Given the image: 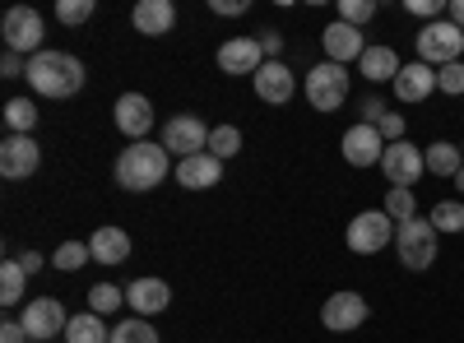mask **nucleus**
Here are the masks:
<instances>
[{"mask_svg": "<svg viewBox=\"0 0 464 343\" xmlns=\"http://www.w3.org/2000/svg\"><path fill=\"white\" fill-rule=\"evenodd\" d=\"M19 264H24V270H28V274H37V270H43V264H47V260H43V255H37V251H28V255H19Z\"/></svg>", "mask_w": 464, "mask_h": 343, "instance_id": "nucleus-44", "label": "nucleus"}, {"mask_svg": "<svg viewBox=\"0 0 464 343\" xmlns=\"http://www.w3.org/2000/svg\"><path fill=\"white\" fill-rule=\"evenodd\" d=\"M459 154H464V139H459Z\"/></svg>", "mask_w": 464, "mask_h": 343, "instance_id": "nucleus-47", "label": "nucleus"}, {"mask_svg": "<svg viewBox=\"0 0 464 343\" xmlns=\"http://www.w3.org/2000/svg\"><path fill=\"white\" fill-rule=\"evenodd\" d=\"M306 102H312L316 111H339L343 102H348V70L343 65H334V61H321L316 70H306Z\"/></svg>", "mask_w": 464, "mask_h": 343, "instance_id": "nucleus-5", "label": "nucleus"}, {"mask_svg": "<svg viewBox=\"0 0 464 343\" xmlns=\"http://www.w3.org/2000/svg\"><path fill=\"white\" fill-rule=\"evenodd\" d=\"M422 158H428V172H432V176H450V181H455V172L464 167L459 144H450V139H437V144H428V148H422Z\"/></svg>", "mask_w": 464, "mask_h": 343, "instance_id": "nucleus-24", "label": "nucleus"}, {"mask_svg": "<svg viewBox=\"0 0 464 343\" xmlns=\"http://www.w3.org/2000/svg\"><path fill=\"white\" fill-rule=\"evenodd\" d=\"M19 320H24V329H28L33 343H52V338L65 334V325H70V316H65V307H61L56 297H33Z\"/></svg>", "mask_w": 464, "mask_h": 343, "instance_id": "nucleus-9", "label": "nucleus"}, {"mask_svg": "<svg viewBox=\"0 0 464 343\" xmlns=\"http://www.w3.org/2000/svg\"><path fill=\"white\" fill-rule=\"evenodd\" d=\"M65 343H111V329L102 325V316L84 311V316H70V325H65Z\"/></svg>", "mask_w": 464, "mask_h": 343, "instance_id": "nucleus-25", "label": "nucleus"}, {"mask_svg": "<svg viewBox=\"0 0 464 343\" xmlns=\"http://www.w3.org/2000/svg\"><path fill=\"white\" fill-rule=\"evenodd\" d=\"M381 154H385V139H381L376 126L358 121V126L343 130V163H348V167H376Z\"/></svg>", "mask_w": 464, "mask_h": 343, "instance_id": "nucleus-13", "label": "nucleus"}, {"mask_svg": "<svg viewBox=\"0 0 464 343\" xmlns=\"http://www.w3.org/2000/svg\"><path fill=\"white\" fill-rule=\"evenodd\" d=\"M89 251L98 264H126L130 260V237L121 233V227H98V233L89 237Z\"/></svg>", "mask_w": 464, "mask_h": 343, "instance_id": "nucleus-22", "label": "nucleus"}, {"mask_svg": "<svg viewBox=\"0 0 464 343\" xmlns=\"http://www.w3.org/2000/svg\"><path fill=\"white\" fill-rule=\"evenodd\" d=\"M376 130H381L385 144H400L404 139V117H400V111H385V117L376 121Z\"/></svg>", "mask_w": 464, "mask_h": 343, "instance_id": "nucleus-37", "label": "nucleus"}, {"mask_svg": "<svg viewBox=\"0 0 464 343\" xmlns=\"http://www.w3.org/2000/svg\"><path fill=\"white\" fill-rule=\"evenodd\" d=\"M89 260H93L89 242H61V246H56V255H52V264H56L61 274H74V270H84Z\"/></svg>", "mask_w": 464, "mask_h": 343, "instance_id": "nucleus-27", "label": "nucleus"}, {"mask_svg": "<svg viewBox=\"0 0 464 343\" xmlns=\"http://www.w3.org/2000/svg\"><path fill=\"white\" fill-rule=\"evenodd\" d=\"M358 65H362V80H372V84H385V80H395V74L404 70L391 47H367Z\"/></svg>", "mask_w": 464, "mask_h": 343, "instance_id": "nucleus-23", "label": "nucleus"}, {"mask_svg": "<svg viewBox=\"0 0 464 343\" xmlns=\"http://www.w3.org/2000/svg\"><path fill=\"white\" fill-rule=\"evenodd\" d=\"M0 33H5V52L14 56H37V52H47L43 47V14L28 10V5H14L5 10V24H0Z\"/></svg>", "mask_w": 464, "mask_h": 343, "instance_id": "nucleus-7", "label": "nucleus"}, {"mask_svg": "<svg viewBox=\"0 0 464 343\" xmlns=\"http://www.w3.org/2000/svg\"><path fill=\"white\" fill-rule=\"evenodd\" d=\"M459 56H464V33L450 19H437V24H428L418 33V61L422 65L441 70V65H455Z\"/></svg>", "mask_w": 464, "mask_h": 343, "instance_id": "nucleus-6", "label": "nucleus"}, {"mask_svg": "<svg viewBox=\"0 0 464 343\" xmlns=\"http://www.w3.org/2000/svg\"><path fill=\"white\" fill-rule=\"evenodd\" d=\"M24 283H28V270L19 260L0 264V301H5V307H19V301H24Z\"/></svg>", "mask_w": 464, "mask_h": 343, "instance_id": "nucleus-26", "label": "nucleus"}, {"mask_svg": "<svg viewBox=\"0 0 464 343\" xmlns=\"http://www.w3.org/2000/svg\"><path fill=\"white\" fill-rule=\"evenodd\" d=\"M381 117H385V102H381V98H367V102H362V121H367V126H376Z\"/></svg>", "mask_w": 464, "mask_h": 343, "instance_id": "nucleus-43", "label": "nucleus"}, {"mask_svg": "<svg viewBox=\"0 0 464 343\" xmlns=\"http://www.w3.org/2000/svg\"><path fill=\"white\" fill-rule=\"evenodd\" d=\"M251 84H256V98L269 102V107H284V102H293V93H297V80H293V70H288L284 61H265Z\"/></svg>", "mask_w": 464, "mask_h": 343, "instance_id": "nucleus-16", "label": "nucleus"}, {"mask_svg": "<svg viewBox=\"0 0 464 343\" xmlns=\"http://www.w3.org/2000/svg\"><path fill=\"white\" fill-rule=\"evenodd\" d=\"M37 163H43V148H37L33 135H5V144H0V176L24 181L37 172Z\"/></svg>", "mask_w": 464, "mask_h": 343, "instance_id": "nucleus-11", "label": "nucleus"}, {"mask_svg": "<svg viewBox=\"0 0 464 343\" xmlns=\"http://www.w3.org/2000/svg\"><path fill=\"white\" fill-rule=\"evenodd\" d=\"M446 14H450V24L464 33V0H450V10H446Z\"/></svg>", "mask_w": 464, "mask_h": 343, "instance_id": "nucleus-45", "label": "nucleus"}, {"mask_svg": "<svg viewBox=\"0 0 464 343\" xmlns=\"http://www.w3.org/2000/svg\"><path fill=\"white\" fill-rule=\"evenodd\" d=\"M437 89H441V93H450V98H459V93H464V61H455V65H441V70H437Z\"/></svg>", "mask_w": 464, "mask_h": 343, "instance_id": "nucleus-36", "label": "nucleus"}, {"mask_svg": "<svg viewBox=\"0 0 464 343\" xmlns=\"http://www.w3.org/2000/svg\"><path fill=\"white\" fill-rule=\"evenodd\" d=\"M381 172H385V181H391V186H409V190H413V181L428 172V158H422V148H418V144L400 139V144H385Z\"/></svg>", "mask_w": 464, "mask_h": 343, "instance_id": "nucleus-10", "label": "nucleus"}, {"mask_svg": "<svg viewBox=\"0 0 464 343\" xmlns=\"http://www.w3.org/2000/svg\"><path fill=\"white\" fill-rule=\"evenodd\" d=\"M121 301H126V292L116 288V283H93V288H89V311H93V316H111Z\"/></svg>", "mask_w": 464, "mask_h": 343, "instance_id": "nucleus-33", "label": "nucleus"}, {"mask_svg": "<svg viewBox=\"0 0 464 343\" xmlns=\"http://www.w3.org/2000/svg\"><path fill=\"white\" fill-rule=\"evenodd\" d=\"M209 10L223 19H237V14H246V0H209Z\"/></svg>", "mask_w": 464, "mask_h": 343, "instance_id": "nucleus-40", "label": "nucleus"}, {"mask_svg": "<svg viewBox=\"0 0 464 343\" xmlns=\"http://www.w3.org/2000/svg\"><path fill=\"white\" fill-rule=\"evenodd\" d=\"M168 158L172 154H168L163 144H153V139H140V144L121 148V154H116V186L135 190V195H144V190H153V186H163Z\"/></svg>", "mask_w": 464, "mask_h": 343, "instance_id": "nucleus-2", "label": "nucleus"}, {"mask_svg": "<svg viewBox=\"0 0 464 343\" xmlns=\"http://www.w3.org/2000/svg\"><path fill=\"white\" fill-rule=\"evenodd\" d=\"M260 52H265V61H279L284 37H279V33H260Z\"/></svg>", "mask_w": 464, "mask_h": 343, "instance_id": "nucleus-42", "label": "nucleus"}, {"mask_svg": "<svg viewBox=\"0 0 464 343\" xmlns=\"http://www.w3.org/2000/svg\"><path fill=\"white\" fill-rule=\"evenodd\" d=\"M437 93V70L422 65V61H409L400 74H395V98L400 102H422Z\"/></svg>", "mask_w": 464, "mask_h": 343, "instance_id": "nucleus-19", "label": "nucleus"}, {"mask_svg": "<svg viewBox=\"0 0 464 343\" xmlns=\"http://www.w3.org/2000/svg\"><path fill=\"white\" fill-rule=\"evenodd\" d=\"M265 65V52H260V37H227V43L218 47V70L223 74H260Z\"/></svg>", "mask_w": 464, "mask_h": 343, "instance_id": "nucleus-15", "label": "nucleus"}, {"mask_svg": "<svg viewBox=\"0 0 464 343\" xmlns=\"http://www.w3.org/2000/svg\"><path fill=\"white\" fill-rule=\"evenodd\" d=\"M348 251L353 255H376L395 242V218L385 214V209H362L353 223H348V233H343Z\"/></svg>", "mask_w": 464, "mask_h": 343, "instance_id": "nucleus-4", "label": "nucleus"}, {"mask_svg": "<svg viewBox=\"0 0 464 343\" xmlns=\"http://www.w3.org/2000/svg\"><path fill=\"white\" fill-rule=\"evenodd\" d=\"M130 24H135L144 37H168V33L177 28V5H172V0H140L135 14H130Z\"/></svg>", "mask_w": 464, "mask_h": 343, "instance_id": "nucleus-20", "label": "nucleus"}, {"mask_svg": "<svg viewBox=\"0 0 464 343\" xmlns=\"http://www.w3.org/2000/svg\"><path fill=\"white\" fill-rule=\"evenodd\" d=\"M0 74H5V80H19V74H28V61L5 52V56H0Z\"/></svg>", "mask_w": 464, "mask_h": 343, "instance_id": "nucleus-39", "label": "nucleus"}, {"mask_svg": "<svg viewBox=\"0 0 464 343\" xmlns=\"http://www.w3.org/2000/svg\"><path fill=\"white\" fill-rule=\"evenodd\" d=\"M428 223L437 227V233H459V237H464V205H459V200H437Z\"/></svg>", "mask_w": 464, "mask_h": 343, "instance_id": "nucleus-30", "label": "nucleus"}, {"mask_svg": "<svg viewBox=\"0 0 464 343\" xmlns=\"http://www.w3.org/2000/svg\"><path fill=\"white\" fill-rule=\"evenodd\" d=\"M209 126L200 121V117H172L168 126H163V148L168 154H177V163L181 158H196V154H209Z\"/></svg>", "mask_w": 464, "mask_h": 343, "instance_id": "nucleus-8", "label": "nucleus"}, {"mask_svg": "<svg viewBox=\"0 0 464 343\" xmlns=\"http://www.w3.org/2000/svg\"><path fill=\"white\" fill-rule=\"evenodd\" d=\"M116 130H121L130 144L149 139V130H153V102L144 93H121V98H116Z\"/></svg>", "mask_w": 464, "mask_h": 343, "instance_id": "nucleus-14", "label": "nucleus"}, {"mask_svg": "<svg viewBox=\"0 0 464 343\" xmlns=\"http://www.w3.org/2000/svg\"><path fill=\"white\" fill-rule=\"evenodd\" d=\"M455 190H459V195H464V167L455 172Z\"/></svg>", "mask_w": 464, "mask_h": 343, "instance_id": "nucleus-46", "label": "nucleus"}, {"mask_svg": "<svg viewBox=\"0 0 464 343\" xmlns=\"http://www.w3.org/2000/svg\"><path fill=\"white\" fill-rule=\"evenodd\" d=\"M0 343H28L24 320H5V325H0Z\"/></svg>", "mask_w": 464, "mask_h": 343, "instance_id": "nucleus-41", "label": "nucleus"}, {"mask_svg": "<svg viewBox=\"0 0 464 343\" xmlns=\"http://www.w3.org/2000/svg\"><path fill=\"white\" fill-rule=\"evenodd\" d=\"M218 181H223V163L214 154H196V158L177 163V186H186V190H214Z\"/></svg>", "mask_w": 464, "mask_h": 343, "instance_id": "nucleus-21", "label": "nucleus"}, {"mask_svg": "<svg viewBox=\"0 0 464 343\" xmlns=\"http://www.w3.org/2000/svg\"><path fill=\"white\" fill-rule=\"evenodd\" d=\"M385 214L395 218V227H400V223H409V218H418V200H413V190H409V186H391V190H385Z\"/></svg>", "mask_w": 464, "mask_h": 343, "instance_id": "nucleus-29", "label": "nucleus"}, {"mask_svg": "<svg viewBox=\"0 0 464 343\" xmlns=\"http://www.w3.org/2000/svg\"><path fill=\"white\" fill-rule=\"evenodd\" d=\"M409 10H413L418 19H432V24H437V19L450 10V0H409Z\"/></svg>", "mask_w": 464, "mask_h": 343, "instance_id": "nucleus-38", "label": "nucleus"}, {"mask_svg": "<svg viewBox=\"0 0 464 343\" xmlns=\"http://www.w3.org/2000/svg\"><path fill=\"white\" fill-rule=\"evenodd\" d=\"M339 19L353 24V28L372 24V19H376V0H339Z\"/></svg>", "mask_w": 464, "mask_h": 343, "instance_id": "nucleus-34", "label": "nucleus"}, {"mask_svg": "<svg viewBox=\"0 0 464 343\" xmlns=\"http://www.w3.org/2000/svg\"><path fill=\"white\" fill-rule=\"evenodd\" d=\"M5 126H10V135H33L37 107H33L28 98H10V102H5Z\"/></svg>", "mask_w": 464, "mask_h": 343, "instance_id": "nucleus-28", "label": "nucleus"}, {"mask_svg": "<svg viewBox=\"0 0 464 343\" xmlns=\"http://www.w3.org/2000/svg\"><path fill=\"white\" fill-rule=\"evenodd\" d=\"M111 343H159V329H153L144 316H130L111 329Z\"/></svg>", "mask_w": 464, "mask_h": 343, "instance_id": "nucleus-32", "label": "nucleus"}, {"mask_svg": "<svg viewBox=\"0 0 464 343\" xmlns=\"http://www.w3.org/2000/svg\"><path fill=\"white\" fill-rule=\"evenodd\" d=\"M28 84L43 98H74L84 89V65L70 52H37L28 61Z\"/></svg>", "mask_w": 464, "mask_h": 343, "instance_id": "nucleus-1", "label": "nucleus"}, {"mask_svg": "<svg viewBox=\"0 0 464 343\" xmlns=\"http://www.w3.org/2000/svg\"><path fill=\"white\" fill-rule=\"evenodd\" d=\"M168 301H172V288L163 279H135L126 288V307L135 316H159V311H168Z\"/></svg>", "mask_w": 464, "mask_h": 343, "instance_id": "nucleus-18", "label": "nucleus"}, {"mask_svg": "<svg viewBox=\"0 0 464 343\" xmlns=\"http://www.w3.org/2000/svg\"><path fill=\"white\" fill-rule=\"evenodd\" d=\"M321 47H325V61H334V65H348V61H362V28H353V24H343V19H334V24H325V33H321Z\"/></svg>", "mask_w": 464, "mask_h": 343, "instance_id": "nucleus-17", "label": "nucleus"}, {"mask_svg": "<svg viewBox=\"0 0 464 343\" xmlns=\"http://www.w3.org/2000/svg\"><path fill=\"white\" fill-rule=\"evenodd\" d=\"M367 316H372V307H367L362 292H334V297H325V307H321V320H325V329H334V334L362 329Z\"/></svg>", "mask_w": 464, "mask_h": 343, "instance_id": "nucleus-12", "label": "nucleus"}, {"mask_svg": "<svg viewBox=\"0 0 464 343\" xmlns=\"http://www.w3.org/2000/svg\"><path fill=\"white\" fill-rule=\"evenodd\" d=\"M209 154H214L218 163L237 158V154H242V130H237V126H214V135H209Z\"/></svg>", "mask_w": 464, "mask_h": 343, "instance_id": "nucleus-31", "label": "nucleus"}, {"mask_svg": "<svg viewBox=\"0 0 464 343\" xmlns=\"http://www.w3.org/2000/svg\"><path fill=\"white\" fill-rule=\"evenodd\" d=\"M93 0H56V19L61 24H89L93 19Z\"/></svg>", "mask_w": 464, "mask_h": 343, "instance_id": "nucleus-35", "label": "nucleus"}, {"mask_svg": "<svg viewBox=\"0 0 464 343\" xmlns=\"http://www.w3.org/2000/svg\"><path fill=\"white\" fill-rule=\"evenodd\" d=\"M395 255L404 270L422 274V270H432L437 264V227L428 218H409L395 227Z\"/></svg>", "mask_w": 464, "mask_h": 343, "instance_id": "nucleus-3", "label": "nucleus"}]
</instances>
